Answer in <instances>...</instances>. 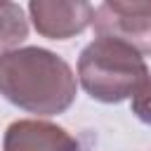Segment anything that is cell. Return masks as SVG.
<instances>
[{
	"mask_svg": "<svg viewBox=\"0 0 151 151\" xmlns=\"http://www.w3.org/2000/svg\"><path fill=\"white\" fill-rule=\"evenodd\" d=\"M76 73L54 52L17 47L0 54V94L35 116L64 113L76 99Z\"/></svg>",
	"mask_w": 151,
	"mask_h": 151,
	"instance_id": "1",
	"label": "cell"
},
{
	"mask_svg": "<svg viewBox=\"0 0 151 151\" xmlns=\"http://www.w3.org/2000/svg\"><path fill=\"white\" fill-rule=\"evenodd\" d=\"M149 78L146 61L132 45L97 35L78 59L80 87L101 104H118L134 94V90Z\"/></svg>",
	"mask_w": 151,
	"mask_h": 151,
	"instance_id": "2",
	"label": "cell"
},
{
	"mask_svg": "<svg viewBox=\"0 0 151 151\" xmlns=\"http://www.w3.org/2000/svg\"><path fill=\"white\" fill-rule=\"evenodd\" d=\"M97 35L123 40L151 54V0H104L92 19Z\"/></svg>",
	"mask_w": 151,
	"mask_h": 151,
	"instance_id": "3",
	"label": "cell"
},
{
	"mask_svg": "<svg viewBox=\"0 0 151 151\" xmlns=\"http://www.w3.org/2000/svg\"><path fill=\"white\" fill-rule=\"evenodd\" d=\"M28 14L35 31L47 40L76 38L94 19L90 0H28Z\"/></svg>",
	"mask_w": 151,
	"mask_h": 151,
	"instance_id": "4",
	"label": "cell"
},
{
	"mask_svg": "<svg viewBox=\"0 0 151 151\" xmlns=\"http://www.w3.org/2000/svg\"><path fill=\"white\" fill-rule=\"evenodd\" d=\"M2 151H80V144L73 134L50 120L24 118L5 130Z\"/></svg>",
	"mask_w": 151,
	"mask_h": 151,
	"instance_id": "5",
	"label": "cell"
},
{
	"mask_svg": "<svg viewBox=\"0 0 151 151\" xmlns=\"http://www.w3.org/2000/svg\"><path fill=\"white\" fill-rule=\"evenodd\" d=\"M28 38V19L12 0H0V54L17 50Z\"/></svg>",
	"mask_w": 151,
	"mask_h": 151,
	"instance_id": "6",
	"label": "cell"
},
{
	"mask_svg": "<svg viewBox=\"0 0 151 151\" xmlns=\"http://www.w3.org/2000/svg\"><path fill=\"white\" fill-rule=\"evenodd\" d=\"M132 113L142 123L151 125V76L134 90V94H132Z\"/></svg>",
	"mask_w": 151,
	"mask_h": 151,
	"instance_id": "7",
	"label": "cell"
}]
</instances>
